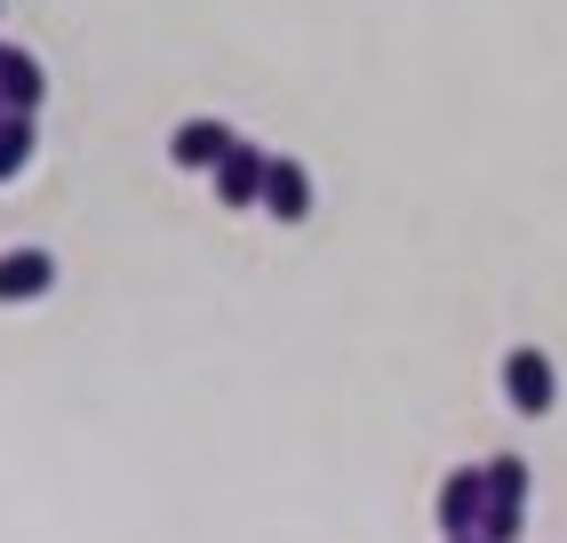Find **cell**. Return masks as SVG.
<instances>
[{
	"label": "cell",
	"instance_id": "obj_1",
	"mask_svg": "<svg viewBox=\"0 0 567 543\" xmlns=\"http://www.w3.org/2000/svg\"><path fill=\"white\" fill-rule=\"evenodd\" d=\"M504 400H512V416L544 423L551 400H559V368H551V352H536V344H512V352H504Z\"/></svg>",
	"mask_w": 567,
	"mask_h": 543
},
{
	"label": "cell",
	"instance_id": "obj_2",
	"mask_svg": "<svg viewBox=\"0 0 567 543\" xmlns=\"http://www.w3.org/2000/svg\"><path fill=\"white\" fill-rule=\"evenodd\" d=\"M233 144H240V136L224 129V121H176V129H168V161H176L184 176H216V161H224Z\"/></svg>",
	"mask_w": 567,
	"mask_h": 543
},
{
	"label": "cell",
	"instance_id": "obj_3",
	"mask_svg": "<svg viewBox=\"0 0 567 543\" xmlns=\"http://www.w3.org/2000/svg\"><path fill=\"white\" fill-rule=\"evenodd\" d=\"M480 512H487V472H480V463L447 472V480H440V535H447V543H464V535L480 527Z\"/></svg>",
	"mask_w": 567,
	"mask_h": 543
},
{
	"label": "cell",
	"instance_id": "obj_4",
	"mask_svg": "<svg viewBox=\"0 0 567 543\" xmlns=\"http://www.w3.org/2000/svg\"><path fill=\"white\" fill-rule=\"evenodd\" d=\"M272 224H305L312 216V168L305 161H280L272 152V168H264V201H256Z\"/></svg>",
	"mask_w": 567,
	"mask_h": 543
},
{
	"label": "cell",
	"instance_id": "obj_5",
	"mask_svg": "<svg viewBox=\"0 0 567 543\" xmlns=\"http://www.w3.org/2000/svg\"><path fill=\"white\" fill-rule=\"evenodd\" d=\"M264 168H272V152H256V144L240 136V144L216 161V201H224V208H256V201H264Z\"/></svg>",
	"mask_w": 567,
	"mask_h": 543
},
{
	"label": "cell",
	"instance_id": "obj_6",
	"mask_svg": "<svg viewBox=\"0 0 567 543\" xmlns=\"http://www.w3.org/2000/svg\"><path fill=\"white\" fill-rule=\"evenodd\" d=\"M49 288H56L49 248H0V304H41Z\"/></svg>",
	"mask_w": 567,
	"mask_h": 543
},
{
	"label": "cell",
	"instance_id": "obj_7",
	"mask_svg": "<svg viewBox=\"0 0 567 543\" xmlns=\"http://www.w3.org/2000/svg\"><path fill=\"white\" fill-rule=\"evenodd\" d=\"M41 96H49V72H41V57L0 41V104H9V112H41Z\"/></svg>",
	"mask_w": 567,
	"mask_h": 543
},
{
	"label": "cell",
	"instance_id": "obj_8",
	"mask_svg": "<svg viewBox=\"0 0 567 543\" xmlns=\"http://www.w3.org/2000/svg\"><path fill=\"white\" fill-rule=\"evenodd\" d=\"M32 112H0V184H17L24 168H32Z\"/></svg>",
	"mask_w": 567,
	"mask_h": 543
},
{
	"label": "cell",
	"instance_id": "obj_9",
	"mask_svg": "<svg viewBox=\"0 0 567 543\" xmlns=\"http://www.w3.org/2000/svg\"><path fill=\"white\" fill-rule=\"evenodd\" d=\"M487 503H504V512H527V463L519 455H487Z\"/></svg>",
	"mask_w": 567,
	"mask_h": 543
},
{
	"label": "cell",
	"instance_id": "obj_10",
	"mask_svg": "<svg viewBox=\"0 0 567 543\" xmlns=\"http://www.w3.org/2000/svg\"><path fill=\"white\" fill-rule=\"evenodd\" d=\"M464 543H480V535H464Z\"/></svg>",
	"mask_w": 567,
	"mask_h": 543
},
{
	"label": "cell",
	"instance_id": "obj_11",
	"mask_svg": "<svg viewBox=\"0 0 567 543\" xmlns=\"http://www.w3.org/2000/svg\"><path fill=\"white\" fill-rule=\"evenodd\" d=\"M0 112H9V104H0Z\"/></svg>",
	"mask_w": 567,
	"mask_h": 543
}]
</instances>
